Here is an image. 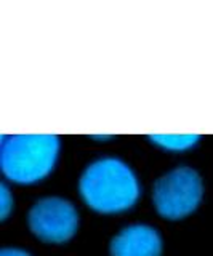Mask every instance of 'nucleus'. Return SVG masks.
Here are the masks:
<instances>
[{"mask_svg":"<svg viewBox=\"0 0 213 256\" xmlns=\"http://www.w3.org/2000/svg\"><path fill=\"white\" fill-rule=\"evenodd\" d=\"M84 204L101 214H120L132 210L141 197L136 173L119 157H101L85 168L78 180Z\"/></svg>","mask_w":213,"mask_h":256,"instance_id":"f257e3e1","label":"nucleus"},{"mask_svg":"<svg viewBox=\"0 0 213 256\" xmlns=\"http://www.w3.org/2000/svg\"><path fill=\"white\" fill-rule=\"evenodd\" d=\"M61 141L54 134L2 136L0 168L6 180L21 186L48 178L58 162Z\"/></svg>","mask_w":213,"mask_h":256,"instance_id":"f03ea898","label":"nucleus"},{"mask_svg":"<svg viewBox=\"0 0 213 256\" xmlns=\"http://www.w3.org/2000/svg\"><path fill=\"white\" fill-rule=\"evenodd\" d=\"M204 198L200 174L191 166H176L156 181L152 204L156 212L168 221H180L192 214Z\"/></svg>","mask_w":213,"mask_h":256,"instance_id":"7ed1b4c3","label":"nucleus"},{"mask_svg":"<svg viewBox=\"0 0 213 256\" xmlns=\"http://www.w3.org/2000/svg\"><path fill=\"white\" fill-rule=\"evenodd\" d=\"M28 226L45 244H66L77 234L78 213L66 198L58 196L44 197L30 206Z\"/></svg>","mask_w":213,"mask_h":256,"instance_id":"20e7f679","label":"nucleus"},{"mask_svg":"<svg viewBox=\"0 0 213 256\" xmlns=\"http://www.w3.org/2000/svg\"><path fill=\"white\" fill-rule=\"evenodd\" d=\"M164 242L159 230L148 224L124 228L109 245L111 256H162Z\"/></svg>","mask_w":213,"mask_h":256,"instance_id":"39448f33","label":"nucleus"},{"mask_svg":"<svg viewBox=\"0 0 213 256\" xmlns=\"http://www.w3.org/2000/svg\"><path fill=\"white\" fill-rule=\"evenodd\" d=\"M199 134H151L149 141L154 146L168 152H184L197 146Z\"/></svg>","mask_w":213,"mask_h":256,"instance_id":"423d86ee","label":"nucleus"},{"mask_svg":"<svg viewBox=\"0 0 213 256\" xmlns=\"http://www.w3.org/2000/svg\"><path fill=\"white\" fill-rule=\"evenodd\" d=\"M12 212H13L12 192H10L8 186H6L5 182H2V186H0V218L6 220Z\"/></svg>","mask_w":213,"mask_h":256,"instance_id":"0eeeda50","label":"nucleus"},{"mask_svg":"<svg viewBox=\"0 0 213 256\" xmlns=\"http://www.w3.org/2000/svg\"><path fill=\"white\" fill-rule=\"evenodd\" d=\"M0 256H32L30 253L21 250V248H4L2 252H0Z\"/></svg>","mask_w":213,"mask_h":256,"instance_id":"6e6552de","label":"nucleus"}]
</instances>
